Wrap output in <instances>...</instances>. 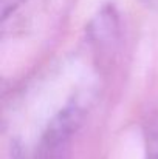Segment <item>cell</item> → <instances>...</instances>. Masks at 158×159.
Returning <instances> with one entry per match:
<instances>
[{
	"instance_id": "1",
	"label": "cell",
	"mask_w": 158,
	"mask_h": 159,
	"mask_svg": "<svg viewBox=\"0 0 158 159\" xmlns=\"http://www.w3.org/2000/svg\"><path fill=\"white\" fill-rule=\"evenodd\" d=\"M144 159H158V114L147 117L144 124Z\"/></svg>"
},
{
	"instance_id": "2",
	"label": "cell",
	"mask_w": 158,
	"mask_h": 159,
	"mask_svg": "<svg viewBox=\"0 0 158 159\" xmlns=\"http://www.w3.org/2000/svg\"><path fill=\"white\" fill-rule=\"evenodd\" d=\"M147 8H152V9H158V0H141Z\"/></svg>"
}]
</instances>
